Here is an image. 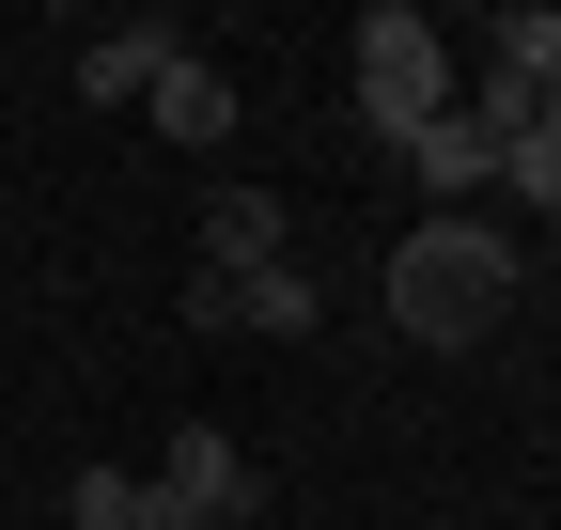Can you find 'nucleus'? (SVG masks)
Returning <instances> with one entry per match:
<instances>
[{"label":"nucleus","mask_w":561,"mask_h":530,"mask_svg":"<svg viewBox=\"0 0 561 530\" xmlns=\"http://www.w3.org/2000/svg\"><path fill=\"white\" fill-rule=\"evenodd\" d=\"M250 265H297V219H280V187L219 172L203 187V281H250Z\"/></svg>","instance_id":"obj_5"},{"label":"nucleus","mask_w":561,"mask_h":530,"mask_svg":"<svg viewBox=\"0 0 561 530\" xmlns=\"http://www.w3.org/2000/svg\"><path fill=\"white\" fill-rule=\"evenodd\" d=\"M140 110H157V141H187V157H219V141H234V79H219L203 47H172V79L140 94Z\"/></svg>","instance_id":"obj_8"},{"label":"nucleus","mask_w":561,"mask_h":530,"mask_svg":"<svg viewBox=\"0 0 561 530\" xmlns=\"http://www.w3.org/2000/svg\"><path fill=\"white\" fill-rule=\"evenodd\" d=\"M140 515H157V484H140V469H110V452L62 484V530H140Z\"/></svg>","instance_id":"obj_10"},{"label":"nucleus","mask_w":561,"mask_h":530,"mask_svg":"<svg viewBox=\"0 0 561 530\" xmlns=\"http://www.w3.org/2000/svg\"><path fill=\"white\" fill-rule=\"evenodd\" d=\"M390 327H405V344H437V359H468L483 344V327H500L515 297H530V250L500 234V219H405L390 234Z\"/></svg>","instance_id":"obj_1"},{"label":"nucleus","mask_w":561,"mask_h":530,"mask_svg":"<svg viewBox=\"0 0 561 530\" xmlns=\"http://www.w3.org/2000/svg\"><path fill=\"white\" fill-rule=\"evenodd\" d=\"M343 79H359V125H375V141H405V125H437L468 94V47L421 16V0H375L359 32H343Z\"/></svg>","instance_id":"obj_2"},{"label":"nucleus","mask_w":561,"mask_h":530,"mask_svg":"<svg viewBox=\"0 0 561 530\" xmlns=\"http://www.w3.org/2000/svg\"><path fill=\"white\" fill-rule=\"evenodd\" d=\"M405 187H421V219H483V204H500V141H483V125L468 110H437V125H405Z\"/></svg>","instance_id":"obj_3"},{"label":"nucleus","mask_w":561,"mask_h":530,"mask_svg":"<svg viewBox=\"0 0 561 530\" xmlns=\"http://www.w3.org/2000/svg\"><path fill=\"white\" fill-rule=\"evenodd\" d=\"M172 47H187L172 16H110V32L79 47V94H94V110H140V94L172 79Z\"/></svg>","instance_id":"obj_7"},{"label":"nucleus","mask_w":561,"mask_h":530,"mask_svg":"<svg viewBox=\"0 0 561 530\" xmlns=\"http://www.w3.org/2000/svg\"><path fill=\"white\" fill-rule=\"evenodd\" d=\"M500 204H546L561 219V125H515V141H500Z\"/></svg>","instance_id":"obj_11"},{"label":"nucleus","mask_w":561,"mask_h":530,"mask_svg":"<svg viewBox=\"0 0 561 530\" xmlns=\"http://www.w3.org/2000/svg\"><path fill=\"white\" fill-rule=\"evenodd\" d=\"M187 312L203 327H250V344H297V327H328V281L312 265H250V281H203Z\"/></svg>","instance_id":"obj_6"},{"label":"nucleus","mask_w":561,"mask_h":530,"mask_svg":"<svg viewBox=\"0 0 561 530\" xmlns=\"http://www.w3.org/2000/svg\"><path fill=\"white\" fill-rule=\"evenodd\" d=\"M157 499H172V515H203V530H234L265 484H250V452H234L219 422H172V437H157Z\"/></svg>","instance_id":"obj_4"},{"label":"nucleus","mask_w":561,"mask_h":530,"mask_svg":"<svg viewBox=\"0 0 561 530\" xmlns=\"http://www.w3.org/2000/svg\"><path fill=\"white\" fill-rule=\"evenodd\" d=\"M468 62H483V79H515V94H546V79H561V0L483 16V32H468Z\"/></svg>","instance_id":"obj_9"}]
</instances>
